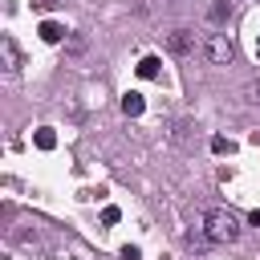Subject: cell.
I'll list each match as a JSON object with an SVG mask.
<instances>
[{
	"label": "cell",
	"mask_w": 260,
	"mask_h": 260,
	"mask_svg": "<svg viewBox=\"0 0 260 260\" xmlns=\"http://www.w3.org/2000/svg\"><path fill=\"white\" fill-rule=\"evenodd\" d=\"M211 150H215V154H232V142H228L223 134H215V138H211Z\"/></svg>",
	"instance_id": "cell-11"
},
{
	"label": "cell",
	"mask_w": 260,
	"mask_h": 260,
	"mask_svg": "<svg viewBox=\"0 0 260 260\" xmlns=\"http://www.w3.org/2000/svg\"><path fill=\"white\" fill-rule=\"evenodd\" d=\"M0 57H4V69H8V73H20L24 57H20V49H16L12 37H0Z\"/></svg>",
	"instance_id": "cell-4"
},
{
	"label": "cell",
	"mask_w": 260,
	"mask_h": 260,
	"mask_svg": "<svg viewBox=\"0 0 260 260\" xmlns=\"http://www.w3.org/2000/svg\"><path fill=\"white\" fill-rule=\"evenodd\" d=\"M118 219H122L118 207H106V211H102V223H118Z\"/></svg>",
	"instance_id": "cell-15"
},
{
	"label": "cell",
	"mask_w": 260,
	"mask_h": 260,
	"mask_svg": "<svg viewBox=\"0 0 260 260\" xmlns=\"http://www.w3.org/2000/svg\"><path fill=\"white\" fill-rule=\"evenodd\" d=\"M85 49H89V41H85L81 32H69V37H65V53H69V57H81Z\"/></svg>",
	"instance_id": "cell-8"
},
{
	"label": "cell",
	"mask_w": 260,
	"mask_h": 260,
	"mask_svg": "<svg viewBox=\"0 0 260 260\" xmlns=\"http://www.w3.org/2000/svg\"><path fill=\"white\" fill-rule=\"evenodd\" d=\"M167 53H175V57L195 53V32H191V28H175V32L167 37Z\"/></svg>",
	"instance_id": "cell-3"
},
{
	"label": "cell",
	"mask_w": 260,
	"mask_h": 260,
	"mask_svg": "<svg viewBox=\"0 0 260 260\" xmlns=\"http://www.w3.org/2000/svg\"><path fill=\"white\" fill-rule=\"evenodd\" d=\"M248 223H252V228H260V211H252V215H248Z\"/></svg>",
	"instance_id": "cell-16"
},
{
	"label": "cell",
	"mask_w": 260,
	"mask_h": 260,
	"mask_svg": "<svg viewBox=\"0 0 260 260\" xmlns=\"http://www.w3.org/2000/svg\"><path fill=\"white\" fill-rule=\"evenodd\" d=\"M41 41H49V45H57V41H65V28L57 24V20H41Z\"/></svg>",
	"instance_id": "cell-5"
},
{
	"label": "cell",
	"mask_w": 260,
	"mask_h": 260,
	"mask_svg": "<svg viewBox=\"0 0 260 260\" xmlns=\"http://www.w3.org/2000/svg\"><path fill=\"white\" fill-rule=\"evenodd\" d=\"M203 232L211 236V244H236L244 228H240V215L232 207H211L203 215Z\"/></svg>",
	"instance_id": "cell-1"
},
{
	"label": "cell",
	"mask_w": 260,
	"mask_h": 260,
	"mask_svg": "<svg viewBox=\"0 0 260 260\" xmlns=\"http://www.w3.org/2000/svg\"><path fill=\"white\" fill-rule=\"evenodd\" d=\"M142 110H146V102H142V93H126V98H122V114H126V118H138Z\"/></svg>",
	"instance_id": "cell-7"
},
{
	"label": "cell",
	"mask_w": 260,
	"mask_h": 260,
	"mask_svg": "<svg viewBox=\"0 0 260 260\" xmlns=\"http://www.w3.org/2000/svg\"><path fill=\"white\" fill-rule=\"evenodd\" d=\"M203 53H207V61H211V65H228V61L236 57V45H232L223 32H211V37L203 41Z\"/></svg>",
	"instance_id": "cell-2"
},
{
	"label": "cell",
	"mask_w": 260,
	"mask_h": 260,
	"mask_svg": "<svg viewBox=\"0 0 260 260\" xmlns=\"http://www.w3.org/2000/svg\"><path fill=\"white\" fill-rule=\"evenodd\" d=\"M244 98H248V102H260V81H248V85H244Z\"/></svg>",
	"instance_id": "cell-14"
},
{
	"label": "cell",
	"mask_w": 260,
	"mask_h": 260,
	"mask_svg": "<svg viewBox=\"0 0 260 260\" xmlns=\"http://www.w3.org/2000/svg\"><path fill=\"white\" fill-rule=\"evenodd\" d=\"M32 142H37V146H41V150H53V146H57V134H53V130H49V126H41V130H37V134H32Z\"/></svg>",
	"instance_id": "cell-9"
},
{
	"label": "cell",
	"mask_w": 260,
	"mask_h": 260,
	"mask_svg": "<svg viewBox=\"0 0 260 260\" xmlns=\"http://www.w3.org/2000/svg\"><path fill=\"white\" fill-rule=\"evenodd\" d=\"M158 65H162L158 57H142L138 61V77H158Z\"/></svg>",
	"instance_id": "cell-10"
},
{
	"label": "cell",
	"mask_w": 260,
	"mask_h": 260,
	"mask_svg": "<svg viewBox=\"0 0 260 260\" xmlns=\"http://www.w3.org/2000/svg\"><path fill=\"white\" fill-rule=\"evenodd\" d=\"M171 4H175V0H171Z\"/></svg>",
	"instance_id": "cell-19"
},
{
	"label": "cell",
	"mask_w": 260,
	"mask_h": 260,
	"mask_svg": "<svg viewBox=\"0 0 260 260\" xmlns=\"http://www.w3.org/2000/svg\"><path fill=\"white\" fill-rule=\"evenodd\" d=\"M256 53H260V41H256Z\"/></svg>",
	"instance_id": "cell-18"
},
{
	"label": "cell",
	"mask_w": 260,
	"mask_h": 260,
	"mask_svg": "<svg viewBox=\"0 0 260 260\" xmlns=\"http://www.w3.org/2000/svg\"><path fill=\"white\" fill-rule=\"evenodd\" d=\"M37 4H45V8H53V4H57V0H37Z\"/></svg>",
	"instance_id": "cell-17"
},
{
	"label": "cell",
	"mask_w": 260,
	"mask_h": 260,
	"mask_svg": "<svg viewBox=\"0 0 260 260\" xmlns=\"http://www.w3.org/2000/svg\"><path fill=\"white\" fill-rule=\"evenodd\" d=\"M183 240H187V248H195V252H207V248H211V236H207L203 228H191Z\"/></svg>",
	"instance_id": "cell-6"
},
{
	"label": "cell",
	"mask_w": 260,
	"mask_h": 260,
	"mask_svg": "<svg viewBox=\"0 0 260 260\" xmlns=\"http://www.w3.org/2000/svg\"><path fill=\"white\" fill-rule=\"evenodd\" d=\"M207 16H211V20H223V16H228V0H215V4H211V12H207Z\"/></svg>",
	"instance_id": "cell-12"
},
{
	"label": "cell",
	"mask_w": 260,
	"mask_h": 260,
	"mask_svg": "<svg viewBox=\"0 0 260 260\" xmlns=\"http://www.w3.org/2000/svg\"><path fill=\"white\" fill-rule=\"evenodd\" d=\"M118 256H122V260H142V248H138V244H126Z\"/></svg>",
	"instance_id": "cell-13"
}]
</instances>
